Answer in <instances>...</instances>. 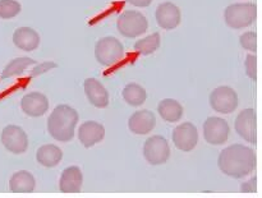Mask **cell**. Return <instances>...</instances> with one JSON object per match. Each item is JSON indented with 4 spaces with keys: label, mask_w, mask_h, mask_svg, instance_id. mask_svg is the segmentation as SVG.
Segmentation results:
<instances>
[{
    "label": "cell",
    "mask_w": 262,
    "mask_h": 198,
    "mask_svg": "<svg viewBox=\"0 0 262 198\" xmlns=\"http://www.w3.org/2000/svg\"><path fill=\"white\" fill-rule=\"evenodd\" d=\"M217 166L230 178H245L255 170L256 155L247 146L232 145L220 152Z\"/></svg>",
    "instance_id": "cell-1"
},
{
    "label": "cell",
    "mask_w": 262,
    "mask_h": 198,
    "mask_svg": "<svg viewBox=\"0 0 262 198\" xmlns=\"http://www.w3.org/2000/svg\"><path fill=\"white\" fill-rule=\"evenodd\" d=\"M78 123V113L66 104L58 105L48 119V132L59 142H69L73 140L76 125Z\"/></svg>",
    "instance_id": "cell-2"
},
{
    "label": "cell",
    "mask_w": 262,
    "mask_h": 198,
    "mask_svg": "<svg viewBox=\"0 0 262 198\" xmlns=\"http://www.w3.org/2000/svg\"><path fill=\"white\" fill-rule=\"evenodd\" d=\"M257 17V8L253 3H238L225 9L224 19L229 27L241 30L252 25Z\"/></svg>",
    "instance_id": "cell-3"
},
{
    "label": "cell",
    "mask_w": 262,
    "mask_h": 198,
    "mask_svg": "<svg viewBox=\"0 0 262 198\" xmlns=\"http://www.w3.org/2000/svg\"><path fill=\"white\" fill-rule=\"evenodd\" d=\"M124 46L113 36L100 38L95 45V58L101 65L112 67L124 58Z\"/></svg>",
    "instance_id": "cell-4"
},
{
    "label": "cell",
    "mask_w": 262,
    "mask_h": 198,
    "mask_svg": "<svg viewBox=\"0 0 262 198\" xmlns=\"http://www.w3.org/2000/svg\"><path fill=\"white\" fill-rule=\"evenodd\" d=\"M148 22L145 15L136 10H125L118 17L117 28L124 37L135 38L147 31Z\"/></svg>",
    "instance_id": "cell-5"
},
{
    "label": "cell",
    "mask_w": 262,
    "mask_h": 198,
    "mask_svg": "<svg viewBox=\"0 0 262 198\" xmlns=\"http://www.w3.org/2000/svg\"><path fill=\"white\" fill-rule=\"evenodd\" d=\"M143 156L151 165H161L168 161L170 148L166 138L163 136H152L143 145Z\"/></svg>",
    "instance_id": "cell-6"
},
{
    "label": "cell",
    "mask_w": 262,
    "mask_h": 198,
    "mask_svg": "<svg viewBox=\"0 0 262 198\" xmlns=\"http://www.w3.org/2000/svg\"><path fill=\"white\" fill-rule=\"evenodd\" d=\"M210 105L222 114H232L238 107V95L228 86H220L210 94Z\"/></svg>",
    "instance_id": "cell-7"
},
{
    "label": "cell",
    "mask_w": 262,
    "mask_h": 198,
    "mask_svg": "<svg viewBox=\"0 0 262 198\" xmlns=\"http://www.w3.org/2000/svg\"><path fill=\"white\" fill-rule=\"evenodd\" d=\"M229 124L222 118L210 117L204 123V137L210 145L220 146L225 143L229 137Z\"/></svg>",
    "instance_id": "cell-8"
},
{
    "label": "cell",
    "mask_w": 262,
    "mask_h": 198,
    "mask_svg": "<svg viewBox=\"0 0 262 198\" xmlns=\"http://www.w3.org/2000/svg\"><path fill=\"white\" fill-rule=\"evenodd\" d=\"M2 143L9 152L19 155L28 147V137L18 125H7L2 132Z\"/></svg>",
    "instance_id": "cell-9"
},
{
    "label": "cell",
    "mask_w": 262,
    "mask_h": 198,
    "mask_svg": "<svg viewBox=\"0 0 262 198\" xmlns=\"http://www.w3.org/2000/svg\"><path fill=\"white\" fill-rule=\"evenodd\" d=\"M173 142L178 150L184 151V152H189L193 150L199 142V132L194 124L192 123H183V124L178 125L176 129L173 130Z\"/></svg>",
    "instance_id": "cell-10"
},
{
    "label": "cell",
    "mask_w": 262,
    "mask_h": 198,
    "mask_svg": "<svg viewBox=\"0 0 262 198\" xmlns=\"http://www.w3.org/2000/svg\"><path fill=\"white\" fill-rule=\"evenodd\" d=\"M235 132L250 143H256V114L253 109H245L238 114L234 123Z\"/></svg>",
    "instance_id": "cell-11"
},
{
    "label": "cell",
    "mask_w": 262,
    "mask_h": 198,
    "mask_svg": "<svg viewBox=\"0 0 262 198\" xmlns=\"http://www.w3.org/2000/svg\"><path fill=\"white\" fill-rule=\"evenodd\" d=\"M156 22L164 30H174L181 23V10L170 2L161 3L155 13Z\"/></svg>",
    "instance_id": "cell-12"
},
{
    "label": "cell",
    "mask_w": 262,
    "mask_h": 198,
    "mask_svg": "<svg viewBox=\"0 0 262 198\" xmlns=\"http://www.w3.org/2000/svg\"><path fill=\"white\" fill-rule=\"evenodd\" d=\"M20 107L28 117H42L49 109V100L41 92H31V94L23 96L22 101H20Z\"/></svg>",
    "instance_id": "cell-13"
},
{
    "label": "cell",
    "mask_w": 262,
    "mask_h": 198,
    "mask_svg": "<svg viewBox=\"0 0 262 198\" xmlns=\"http://www.w3.org/2000/svg\"><path fill=\"white\" fill-rule=\"evenodd\" d=\"M156 117L150 110H140L130 115L128 128L135 135H147L155 128Z\"/></svg>",
    "instance_id": "cell-14"
},
{
    "label": "cell",
    "mask_w": 262,
    "mask_h": 198,
    "mask_svg": "<svg viewBox=\"0 0 262 198\" xmlns=\"http://www.w3.org/2000/svg\"><path fill=\"white\" fill-rule=\"evenodd\" d=\"M105 137V128L104 125L100 124L97 122H89L83 123V124L79 127L78 130V138L79 142L84 146L86 148L92 147L96 143L101 142Z\"/></svg>",
    "instance_id": "cell-15"
},
{
    "label": "cell",
    "mask_w": 262,
    "mask_h": 198,
    "mask_svg": "<svg viewBox=\"0 0 262 198\" xmlns=\"http://www.w3.org/2000/svg\"><path fill=\"white\" fill-rule=\"evenodd\" d=\"M84 94L94 106L102 109L109 105V94L96 78H87L83 82Z\"/></svg>",
    "instance_id": "cell-16"
},
{
    "label": "cell",
    "mask_w": 262,
    "mask_h": 198,
    "mask_svg": "<svg viewBox=\"0 0 262 198\" xmlns=\"http://www.w3.org/2000/svg\"><path fill=\"white\" fill-rule=\"evenodd\" d=\"M83 183V175L78 166H69L61 173L59 189L63 193H79Z\"/></svg>",
    "instance_id": "cell-17"
},
{
    "label": "cell",
    "mask_w": 262,
    "mask_h": 198,
    "mask_svg": "<svg viewBox=\"0 0 262 198\" xmlns=\"http://www.w3.org/2000/svg\"><path fill=\"white\" fill-rule=\"evenodd\" d=\"M13 42L20 50L33 51L40 45V35L31 27H20L13 33Z\"/></svg>",
    "instance_id": "cell-18"
},
{
    "label": "cell",
    "mask_w": 262,
    "mask_h": 198,
    "mask_svg": "<svg viewBox=\"0 0 262 198\" xmlns=\"http://www.w3.org/2000/svg\"><path fill=\"white\" fill-rule=\"evenodd\" d=\"M35 178L27 170L17 171L9 181V189L13 193H31L35 191Z\"/></svg>",
    "instance_id": "cell-19"
},
{
    "label": "cell",
    "mask_w": 262,
    "mask_h": 198,
    "mask_svg": "<svg viewBox=\"0 0 262 198\" xmlns=\"http://www.w3.org/2000/svg\"><path fill=\"white\" fill-rule=\"evenodd\" d=\"M63 159V152L60 148L55 145H43L41 146L36 153V160L40 165L45 168H54L58 165Z\"/></svg>",
    "instance_id": "cell-20"
},
{
    "label": "cell",
    "mask_w": 262,
    "mask_h": 198,
    "mask_svg": "<svg viewBox=\"0 0 262 198\" xmlns=\"http://www.w3.org/2000/svg\"><path fill=\"white\" fill-rule=\"evenodd\" d=\"M158 113L166 122L176 123L183 117V106L174 99H164L159 104Z\"/></svg>",
    "instance_id": "cell-21"
},
{
    "label": "cell",
    "mask_w": 262,
    "mask_h": 198,
    "mask_svg": "<svg viewBox=\"0 0 262 198\" xmlns=\"http://www.w3.org/2000/svg\"><path fill=\"white\" fill-rule=\"evenodd\" d=\"M122 96L130 106H141L146 101V90L137 83H129L123 89Z\"/></svg>",
    "instance_id": "cell-22"
},
{
    "label": "cell",
    "mask_w": 262,
    "mask_h": 198,
    "mask_svg": "<svg viewBox=\"0 0 262 198\" xmlns=\"http://www.w3.org/2000/svg\"><path fill=\"white\" fill-rule=\"evenodd\" d=\"M37 61H35L33 59L27 58V56H22V58H17L14 60L10 61L7 67L4 68L2 73V79H8L12 78V77L19 76L22 74L28 67L36 65Z\"/></svg>",
    "instance_id": "cell-23"
},
{
    "label": "cell",
    "mask_w": 262,
    "mask_h": 198,
    "mask_svg": "<svg viewBox=\"0 0 262 198\" xmlns=\"http://www.w3.org/2000/svg\"><path fill=\"white\" fill-rule=\"evenodd\" d=\"M160 35H159V32H155L152 35L147 36V37L138 40L133 48L141 55H150V54H154L160 48Z\"/></svg>",
    "instance_id": "cell-24"
},
{
    "label": "cell",
    "mask_w": 262,
    "mask_h": 198,
    "mask_svg": "<svg viewBox=\"0 0 262 198\" xmlns=\"http://www.w3.org/2000/svg\"><path fill=\"white\" fill-rule=\"evenodd\" d=\"M22 10V7L15 0H0V18L10 19L18 15Z\"/></svg>",
    "instance_id": "cell-25"
},
{
    "label": "cell",
    "mask_w": 262,
    "mask_h": 198,
    "mask_svg": "<svg viewBox=\"0 0 262 198\" xmlns=\"http://www.w3.org/2000/svg\"><path fill=\"white\" fill-rule=\"evenodd\" d=\"M239 42L241 46L246 50L256 51V49H257V36H256L255 32L250 31V32H246L241 36Z\"/></svg>",
    "instance_id": "cell-26"
},
{
    "label": "cell",
    "mask_w": 262,
    "mask_h": 198,
    "mask_svg": "<svg viewBox=\"0 0 262 198\" xmlns=\"http://www.w3.org/2000/svg\"><path fill=\"white\" fill-rule=\"evenodd\" d=\"M256 61H257V59H256V56L252 55V54L246 56V74H247L252 81H256V78H257V73H256Z\"/></svg>",
    "instance_id": "cell-27"
},
{
    "label": "cell",
    "mask_w": 262,
    "mask_h": 198,
    "mask_svg": "<svg viewBox=\"0 0 262 198\" xmlns=\"http://www.w3.org/2000/svg\"><path fill=\"white\" fill-rule=\"evenodd\" d=\"M56 67H58V65H56L55 63H53V61H43V63H41V64H36V68L33 69L32 73L30 74V77L40 76V74L46 73L49 69L56 68Z\"/></svg>",
    "instance_id": "cell-28"
},
{
    "label": "cell",
    "mask_w": 262,
    "mask_h": 198,
    "mask_svg": "<svg viewBox=\"0 0 262 198\" xmlns=\"http://www.w3.org/2000/svg\"><path fill=\"white\" fill-rule=\"evenodd\" d=\"M241 191H242L243 193H245V192L246 193H253V192H256V178H253L252 181H250L248 183H243Z\"/></svg>",
    "instance_id": "cell-29"
},
{
    "label": "cell",
    "mask_w": 262,
    "mask_h": 198,
    "mask_svg": "<svg viewBox=\"0 0 262 198\" xmlns=\"http://www.w3.org/2000/svg\"><path fill=\"white\" fill-rule=\"evenodd\" d=\"M127 3H129V4L135 5V7H138V8H145V7H148V5L152 3V0H125Z\"/></svg>",
    "instance_id": "cell-30"
}]
</instances>
